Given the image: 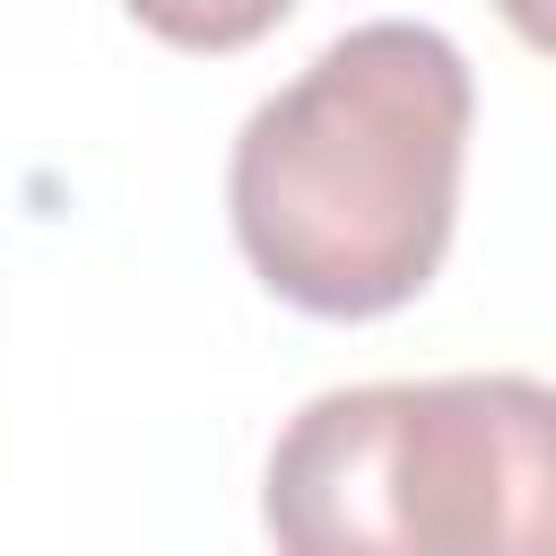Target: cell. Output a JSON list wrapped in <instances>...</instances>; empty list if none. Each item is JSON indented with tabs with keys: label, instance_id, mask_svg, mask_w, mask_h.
Here are the masks:
<instances>
[{
	"label": "cell",
	"instance_id": "1",
	"mask_svg": "<svg viewBox=\"0 0 556 556\" xmlns=\"http://www.w3.org/2000/svg\"><path fill=\"white\" fill-rule=\"evenodd\" d=\"M469 61L452 35L374 17L321 43L235 139L226 208L269 295L321 321L400 313L452 252Z\"/></svg>",
	"mask_w": 556,
	"mask_h": 556
},
{
	"label": "cell",
	"instance_id": "2",
	"mask_svg": "<svg viewBox=\"0 0 556 556\" xmlns=\"http://www.w3.org/2000/svg\"><path fill=\"white\" fill-rule=\"evenodd\" d=\"M556 400L530 374L356 382L295 408L261 521L295 556H495L547 539Z\"/></svg>",
	"mask_w": 556,
	"mask_h": 556
},
{
	"label": "cell",
	"instance_id": "3",
	"mask_svg": "<svg viewBox=\"0 0 556 556\" xmlns=\"http://www.w3.org/2000/svg\"><path fill=\"white\" fill-rule=\"evenodd\" d=\"M295 0H130V17L182 52H243L261 43Z\"/></svg>",
	"mask_w": 556,
	"mask_h": 556
}]
</instances>
